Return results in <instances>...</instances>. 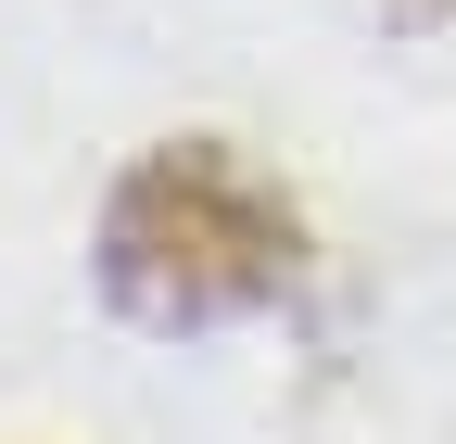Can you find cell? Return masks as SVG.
<instances>
[{"instance_id": "6da1fadb", "label": "cell", "mask_w": 456, "mask_h": 444, "mask_svg": "<svg viewBox=\"0 0 456 444\" xmlns=\"http://www.w3.org/2000/svg\"><path fill=\"white\" fill-rule=\"evenodd\" d=\"M292 280H305V216L228 140H165L102 203V292H114V317L165 330V343L266 317Z\"/></svg>"}]
</instances>
